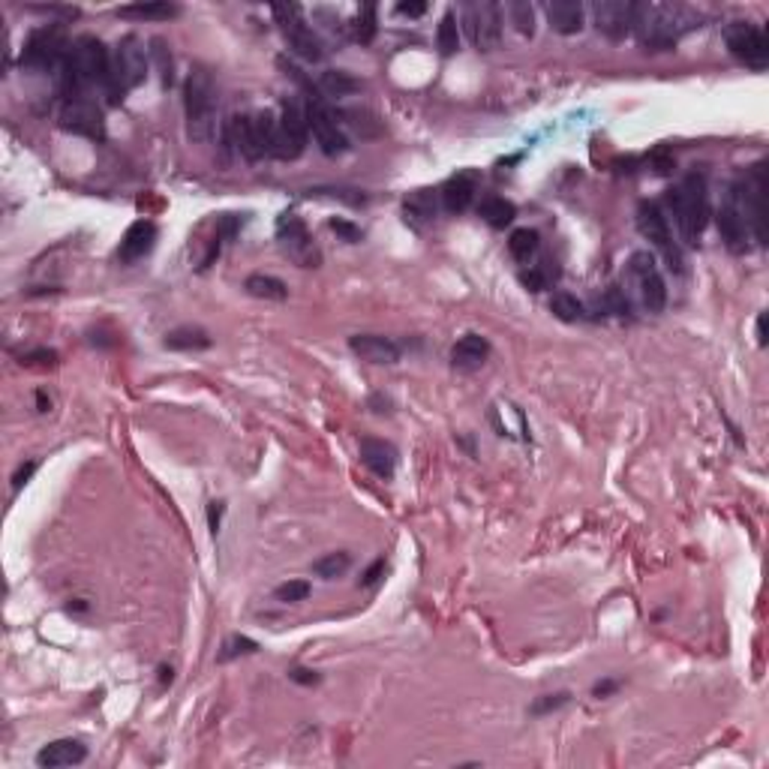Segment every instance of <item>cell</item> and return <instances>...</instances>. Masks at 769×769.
Instances as JSON below:
<instances>
[{
    "instance_id": "obj_1",
    "label": "cell",
    "mask_w": 769,
    "mask_h": 769,
    "mask_svg": "<svg viewBox=\"0 0 769 769\" xmlns=\"http://www.w3.org/2000/svg\"><path fill=\"white\" fill-rule=\"evenodd\" d=\"M108 57L112 52L96 36H78L66 52L61 70V91L66 100H82L91 87H105L108 82Z\"/></svg>"
},
{
    "instance_id": "obj_2",
    "label": "cell",
    "mask_w": 769,
    "mask_h": 769,
    "mask_svg": "<svg viewBox=\"0 0 769 769\" xmlns=\"http://www.w3.org/2000/svg\"><path fill=\"white\" fill-rule=\"evenodd\" d=\"M694 13H688L685 6H670V4H634V25L631 34L637 36V43L646 52H664L679 43L688 27H694Z\"/></svg>"
},
{
    "instance_id": "obj_3",
    "label": "cell",
    "mask_w": 769,
    "mask_h": 769,
    "mask_svg": "<svg viewBox=\"0 0 769 769\" xmlns=\"http://www.w3.org/2000/svg\"><path fill=\"white\" fill-rule=\"evenodd\" d=\"M184 115L190 142L208 145L216 130V85L202 66H195L184 82Z\"/></svg>"
},
{
    "instance_id": "obj_4",
    "label": "cell",
    "mask_w": 769,
    "mask_h": 769,
    "mask_svg": "<svg viewBox=\"0 0 769 769\" xmlns=\"http://www.w3.org/2000/svg\"><path fill=\"white\" fill-rule=\"evenodd\" d=\"M667 205L674 211V220L679 225L685 244H697L709 223V190L706 177L700 172L685 175V181L667 193Z\"/></svg>"
},
{
    "instance_id": "obj_5",
    "label": "cell",
    "mask_w": 769,
    "mask_h": 769,
    "mask_svg": "<svg viewBox=\"0 0 769 769\" xmlns=\"http://www.w3.org/2000/svg\"><path fill=\"white\" fill-rule=\"evenodd\" d=\"M147 78V48L135 34L117 39V45L112 48L108 57V82L105 94L108 103H124V96L135 91Z\"/></svg>"
},
{
    "instance_id": "obj_6",
    "label": "cell",
    "mask_w": 769,
    "mask_h": 769,
    "mask_svg": "<svg viewBox=\"0 0 769 769\" xmlns=\"http://www.w3.org/2000/svg\"><path fill=\"white\" fill-rule=\"evenodd\" d=\"M310 124H307V105L298 100H283V112L277 117V133H274L271 156L274 160L292 163L307 151Z\"/></svg>"
},
{
    "instance_id": "obj_7",
    "label": "cell",
    "mask_w": 769,
    "mask_h": 769,
    "mask_svg": "<svg viewBox=\"0 0 769 769\" xmlns=\"http://www.w3.org/2000/svg\"><path fill=\"white\" fill-rule=\"evenodd\" d=\"M628 280L631 289H634L640 307L646 313H662L667 304V285L662 271H658V262L653 253L640 250L628 259Z\"/></svg>"
},
{
    "instance_id": "obj_8",
    "label": "cell",
    "mask_w": 769,
    "mask_h": 769,
    "mask_svg": "<svg viewBox=\"0 0 769 769\" xmlns=\"http://www.w3.org/2000/svg\"><path fill=\"white\" fill-rule=\"evenodd\" d=\"M274 18H277L280 31L285 36V43H289V52L298 55L301 61L307 64H319L325 57V48H322V39L313 34V27L307 25V18H304V9L298 4H283V6H274Z\"/></svg>"
},
{
    "instance_id": "obj_9",
    "label": "cell",
    "mask_w": 769,
    "mask_h": 769,
    "mask_svg": "<svg viewBox=\"0 0 769 769\" xmlns=\"http://www.w3.org/2000/svg\"><path fill=\"white\" fill-rule=\"evenodd\" d=\"M718 235H722L724 246L731 253L748 250V216H745V199H743V177L734 184H727V190L718 205Z\"/></svg>"
},
{
    "instance_id": "obj_10",
    "label": "cell",
    "mask_w": 769,
    "mask_h": 769,
    "mask_svg": "<svg viewBox=\"0 0 769 769\" xmlns=\"http://www.w3.org/2000/svg\"><path fill=\"white\" fill-rule=\"evenodd\" d=\"M66 52H70V45H66V34H64L61 25L36 27V31L27 36V43H25L22 66H27V70H36V73L55 70V66L64 64Z\"/></svg>"
},
{
    "instance_id": "obj_11",
    "label": "cell",
    "mask_w": 769,
    "mask_h": 769,
    "mask_svg": "<svg viewBox=\"0 0 769 769\" xmlns=\"http://www.w3.org/2000/svg\"><path fill=\"white\" fill-rule=\"evenodd\" d=\"M463 27L472 39V45L478 52H493L502 43V6L490 4V0H475L460 9Z\"/></svg>"
},
{
    "instance_id": "obj_12",
    "label": "cell",
    "mask_w": 769,
    "mask_h": 769,
    "mask_svg": "<svg viewBox=\"0 0 769 769\" xmlns=\"http://www.w3.org/2000/svg\"><path fill=\"white\" fill-rule=\"evenodd\" d=\"M307 124L313 130V139L325 156H340L349 151V139L340 126L337 112L325 103V96H310L307 100Z\"/></svg>"
},
{
    "instance_id": "obj_13",
    "label": "cell",
    "mask_w": 769,
    "mask_h": 769,
    "mask_svg": "<svg viewBox=\"0 0 769 769\" xmlns=\"http://www.w3.org/2000/svg\"><path fill=\"white\" fill-rule=\"evenodd\" d=\"M637 229L640 235L655 246L658 253L667 259V268L670 271H683V253H679V246L674 244V235H670V225H667V216L664 211L658 208L653 202H644L637 208Z\"/></svg>"
},
{
    "instance_id": "obj_14",
    "label": "cell",
    "mask_w": 769,
    "mask_h": 769,
    "mask_svg": "<svg viewBox=\"0 0 769 769\" xmlns=\"http://www.w3.org/2000/svg\"><path fill=\"white\" fill-rule=\"evenodd\" d=\"M277 241L283 246V253L289 255L295 265H301V268H319L322 253H319V246H315L313 235L307 229V223H304L301 216H295V214H283L280 216Z\"/></svg>"
},
{
    "instance_id": "obj_15",
    "label": "cell",
    "mask_w": 769,
    "mask_h": 769,
    "mask_svg": "<svg viewBox=\"0 0 769 769\" xmlns=\"http://www.w3.org/2000/svg\"><path fill=\"white\" fill-rule=\"evenodd\" d=\"M724 43H727V48H731V55L739 57L745 66H752V70H764V66L769 64L766 34L752 22H734L724 31Z\"/></svg>"
},
{
    "instance_id": "obj_16",
    "label": "cell",
    "mask_w": 769,
    "mask_h": 769,
    "mask_svg": "<svg viewBox=\"0 0 769 769\" xmlns=\"http://www.w3.org/2000/svg\"><path fill=\"white\" fill-rule=\"evenodd\" d=\"M57 124H61V130L82 135V139H94V142L105 139V121H103L100 105L85 100V96L82 100H64Z\"/></svg>"
},
{
    "instance_id": "obj_17",
    "label": "cell",
    "mask_w": 769,
    "mask_h": 769,
    "mask_svg": "<svg viewBox=\"0 0 769 769\" xmlns=\"http://www.w3.org/2000/svg\"><path fill=\"white\" fill-rule=\"evenodd\" d=\"M766 165L757 163L752 172L743 177V199H745V216L748 232L754 235L757 244H766Z\"/></svg>"
},
{
    "instance_id": "obj_18",
    "label": "cell",
    "mask_w": 769,
    "mask_h": 769,
    "mask_svg": "<svg viewBox=\"0 0 769 769\" xmlns=\"http://www.w3.org/2000/svg\"><path fill=\"white\" fill-rule=\"evenodd\" d=\"M593 18L595 27L607 39H625L631 34V25H634V4H625V0H601V4L593 6Z\"/></svg>"
},
{
    "instance_id": "obj_19",
    "label": "cell",
    "mask_w": 769,
    "mask_h": 769,
    "mask_svg": "<svg viewBox=\"0 0 769 769\" xmlns=\"http://www.w3.org/2000/svg\"><path fill=\"white\" fill-rule=\"evenodd\" d=\"M349 349L352 355H358L361 361L384 364V367L397 364L403 355L400 343H394L391 337H382V334H355V337H349Z\"/></svg>"
},
{
    "instance_id": "obj_20",
    "label": "cell",
    "mask_w": 769,
    "mask_h": 769,
    "mask_svg": "<svg viewBox=\"0 0 769 769\" xmlns=\"http://www.w3.org/2000/svg\"><path fill=\"white\" fill-rule=\"evenodd\" d=\"M225 130H229V145H232L241 156H246L250 163H259V160H265V156H268V154H265L259 126H255L253 115H235Z\"/></svg>"
},
{
    "instance_id": "obj_21",
    "label": "cell",
    "mask_w": 769,
    "mask_h": 769,
    "mask_svg": "<svg viewBox=\"0 0 769 769\" xmlns=\"http://www.w3.org/2000/svg\"><path fill=\"white\" fill-rule=\"evenodd\" d=\"M156 244V225L151 220H135L130 229L124 232L121 246H117V259L124 265H135L154 250Z\"/></svg>"
},
{
    "instance_id": "obj_22",
    "label": "cell",
    "mask_w": 769,
    "mask_h": 769,
    "mask_svg": "<svg viewBox=\"0 0 769 769\" xmlns=\"http://www.w3.org/2000/svg\"><path fill=\"white\" fill-rule=\"evenodd\" d=\"M85 757H87V745L82 739H55V743L39 748L36 766H43V769L78 766V764H85Z\"/></svg>"
},
{
    "instance_id": "obj_23",
    "label": "cell",
    "mask_w": 769,
    "mask_h": 769,
    "mask_svg": "<svg viewBox=\"0 0 769 769\" xmlns=\"http://www.w3.org/2000/svg\"><path fill=\"white\" fill-rule=\"evenodd\" d=\"M490 358V343L481 334H466L451 346V364L463 373H475L487 364Z\"/></svg>"
},
{
    "instance_id": "obj_24",
    "label": "cell",
    "mask_w": 769,
    "mask_h": 769,
    "mask_svg": "<svg viewBox=\"0 0 769 769\" xmlns=\"http://www.w3.org/2000/svg\"><path fill=\"white\" fill-rule=\"evenodd\" d=\"M544 13H547L550 27L562 36H574L584 31V25H586V9L584 4H577V0H554V4L544 6Z\"/></svg>"
},
{
    "instance_id": "obj_25",
    "label": "cell",
    "mask_w": 769,
    "mask_h": 769,
    "mask_svg": "<svg viewBox=\"0 0 769 769\" xmlns=\"http://www.w3.org/2000/svg\"><path fill=\"white\" fill-rule=\"evenodd\" d=\"M361 460H364V466H367L373 475H379V478H394V469H397V448L391 445V442H384V439H361Z\"/></svg>"
},
{
    "instance_id": "obj_26",
    "label": "cell",
    "mask_w": 769,
    "mask_h": 769,
    "mask_svg": "<svg viewBox=\"0 0 769 769\" xmlns=\"http://www.w3.org/2000/svg\"><path fill=\"white\" fill-rule=\"evenodd\" d=\"M475 190H478V175L475 172H460L454 175L451 181L442 186V208L448 214H463L475 199Z\"/></svg>"
},
{
    "instance_id": "obj_27",
    "label": "cell",
    "mask_w": 769,
    "mask_h": 769,
    "mask_svg": "<svg viewBox=\"0 0 769 769\" xmlns=\"http://www.w3.org/2000/svg\"><path fill=\"white\" fill-rule=\"evenodd\" d=\"M211 334L205 328H195V325H184V328H175L165 334L163 346L172 349V352H202V349H211Z\"/></svg>"
},
{
    "instance_id": "obj_28",
    "label": "cell",
    "mask_w": 769,
    "mask_h": 769,
    "mask_svg": "<svg viewBox=\"0 0 769 769\" xmlns=\"http://www.w3.org/2000/svg\"><path fill=\"white\" fill-rule=\"evenodd\" d=\"M177 13H181V6L165 4V0H147V4H130L117 9V15L133 18V22H165V18H175Z\"/></svg>"
},
{
    "instance_id": "obj_29",
    "label": "cell",
    "mask_w": 769,
    "mask_h": 769,
    "mask_svg": "<svg viewBox=\"0 0 769 769\" xmlns=\"http://www.w3.org/2000/svg\"><path fill=\"white\" fill-rule=\"evenodd\" d=\"M246 295L259 301H285L289 298V285H285L280 277H271V274H250L244 283Z\"/></svg>"
},
{
    "instance_id": "obj_30",
    "label": "cell",
    "mask_w": 769,
    "mask_h": 769,
    "mask_svg": "<svg viewBox=\"0 0 769 769\" xmlns=\"http://www.w3.org/2000/svg\"><path fill=\"white\" fill-rule=\"evenodd\" d=\"M478 216L490 225V229H505V225L514 223L517 208H514V202L493 195V199H484V202L478 205Z\"/></svg>"
},
{
    "instance_id": "obj_31",
    "label": "cell",
    "mask_w": 769,
    "mask_h": 769,
    "mask_svg": "<svg viewBox=\"0 0 769 769\" xmlns=\"http://www.w3.org/2000/svg\"><path fill=\"white\" fill-rule=\"evenodd\" d=\"M538 246H541V238H538L535 229H514L508 238V253L514 255V262H520V265H529L532 259H535Z\"/></svg>"
},
{
    "instance_id": "obj_32",
    "label": "cell",
    "mask_w": 769,
    "mask_h": 769,
    "mask_svg": "<svg viewBox=\"0 0 769 769\" xmlns=\"http://www.w3.org/2000/svg\"><path fill=\"white\" fill-rule=\"evenodd\" d=\"M352 565V556L346 550H334V554H325L313 562V574L322 580H337L340 574H346Z\"/></svg>"
},
{
    "instance_id": "obj_33",
    "label": "cell",
    "mask_w": 769,
    "mask_h": 769,
    "mask_svg": "<svg viewBox=\"0 0 769 769\" xmlns=\"http://www.w3.org/2000/svg\"><path fill=\"white\" fill-rule=\"evenodd\" d=\"M556 277H559L556 262L544 259L541 265H529V271L520 274V283H524L529 292H544V289H550V283H554Z\"/></svg>"
},
{
    "instance_id": "obj_34",
    "label": "cell",
    "mask_w": 769,
    "mask_h": 769,
    "mask_svg": "<svg viewBox=\"0 0 769 769\" xmlns=\"http://www.w3.org/2000/svg\"><path fill=\"white\" fill-rule=\"evenodd\" d=\"M319 94H325V96H349V94H355L358 91V82H355V78L349 75V73H340V70H328V73H322L319 75Z\"/></svg>"
},
{
    "instance_id": "obj_35",
    "label": "cell",
    "mask_w": 769,
    "mask_h": 769,
    "mask_svg": "<svg viewBox=\"0 0 769 769\" xmlns=\"http://www.w3.org/2000/svg\"><path fill=\"white\" fill-rule=\"evenodd\" d=\"M403 211H406V220H433V214H436V195H433V190L409 193L406 202H403Z\"/></svg>"
},
{
    "instance_id": "obj_36",
    "label": "cell",
    "mask_w": 769,
    "mask_h": 769,
    "mask_svg": "<svg viewBox=\"0 0 769 769\" xmlns=\"http://www.w3.org/2000/svg\"><path fill=\"white\" fill-rule=\"evenodd\" d=\"M505 15L511 18V25H514V31L520 36H535V9L526 0H514V4L505 6Z\"/></svg>"
},
{
    "instance_id": "obj_37",
    "label": "cell",
    "mask_w": 769,
    "mask_h": 769,
    "mask_svg": "<svg viewBox=\"0 0 769 769\" xmlns=\"http://www.w3.org/2000/svg\"><path fill=\"white\" fill-rule=\"evenodd\" d=\"M550 313L562 322H580L586 315V307L571 292H556L554 298H550Z\"/></svg>"
},
{
    "instance_id": "obj_38",
    "label": "cell",
    "mask_w": 769,
    "mask_h": 769,
    "mask_svg": "<svg viewBox=\"0 0 769 769\" xmlns=\"http://www.w3.org/2000/svg\"><path fill=\"white\" fill-rule=\"evenodd\" d=\"M147 55H151V61L156 64V73H160L163 87H169L175 82V61H172V52H169V45H165V39H160V36L151 39Z\"/></svg>"
},
{
    "instance_id": "obj_39",
    "label": "cell",
    "mask_w": 769,
    "mask_h": 769,
    "mask_svg": "<svg viewBox=\"0 0 769 769\" xmlns=\"http://www.w3.org/2000/svg\"><path fill=\"white\" fill-rule=\"evenodd\" d=\"M436 43H439L442 55H457L460 52V27H457V15L454 13L442 15L439 31H436Z\"/></svg>"
},
{
    "instance_id": "obj_40",
    "label": "cell",
    "mask_w": 769,
    "mask_h": 769,
    "mask_svg": "<svg viewBox=\"0 0 769 769\" xmlns=\"http://www.w3.org/2000/svg\"><path fill=\"white\" fill-rule=\"evenodd\" d=\"M352 36L358 39V43H370L373 36H376V6L373 4H364L358 9V18H355V25H352Z\"/></svg>"
},
{
    "instance_id": "obj_41",
    "label": "cell",
    "mask_w": 769,
    "mask_h": 769,
    "mask_svg": "<svg viewBox=\"0 0 769 769\" xmlns=\"http://www.w3.org/2000/svg\"><path fill=\"white\" fill-rule=\"evenodd\" d=\"M313 593V586L307 580H285L277 589H274V598L280 601V604H298V601H307Z\"/></svg>"
},
{
    "instance_id": "obj_42",
    "label": "cell",
    "mask_w": 769,
    "mask_h": 769,
    "mask_svg": "<svg viewBox=\"0 0 769 769\" xmlns=\"http://www.w3.org/2000/svg\"><path fill=\"white\" fill-rule=\"evenodd\" d=\"M253 653H259V644L250 637H244V634H235L229 637L223 644L220 649V655H216V662H232V658H241V655H253Z\"/></svg>"
},
{
    "instance_id": "obj_43",
    "label": "cell",
    "mask_w": 769,
    "mask_h": 769,
    "mask_svg": "<svg viewBox=\"0 0 769 769\" xmlns=\"http://www.w3.org/2000/svg\"><path fill=\"white\" fill-rule=\"evenodd\" d=\"M571 700L568 692H556V694H541L535 704L529 706V713L532 715H547V713H556V709H562Z\"/></svg>"
},
{
    "instance_id": "obj_44",
    "label": "cell",
    "mask_w": 769,
    "mask_h": 769,
    "mask_svg": "<svg viewBox=\"0 0 769 769\" xmlns=\"http://www.w3.org/2000/svg\"><path fill=\"white\" fill-rule=\"evenodd\" d=\"M328 225H331V232H337L340 238L346 241V244H358V241H364V232L358 229V225H352L349 220H331Z\"/></svg>"
},
{
    "instance_id": "obj_45",
    "label": "cell",
    "mask_w": 769,
    "mask_h": 769,
    "mask_svg": "<svg viewBox=\"0 0 769 769\" xmlns=\"http://www.w3.org/2000/svg\"><path fill=\"white\" fill-rule=\"evenodd\" d=\"M55 361H57V355L52 349H36V352L22 355V364H27V367H55Z\"/></svg>"
},
{
    "instance_id": "obj_46",
    "label": "cell",
    "mask_w": 769,
    "mask_h": 769,
    "mask_svg": "<svg viewBox=\"0 0 769 769\" xmlns=\"http://www.w3.org/2000/svg\"><path fill=\"white\" fill-rule=\"evenodd\" d=\"M604 301H607L610 313H616V315H625V313H628V298H625V292L619 289V285H610L607 295H604Z\"/></svg>"
},
{
    "instance_id": "obj_47",
    "label": "cell",
    "mask_w": 769,
    "mask_h": 769,
    "mask_svg": "<svg viewBox=\"0 0 769 769\" xmlns=\"http://www.w3.org/2000/svg\"><path fill=\"white\" fill-rule=\"evenodd\" d=\"M382 574H384V559H376L373 562V565L364 571V577H361V586L367 589V586H373V584H379L382 580Z\"/></svg>"
},
{
    "instance_id": "obj_48",
    "label": "cell",
    "mask_w": 769,
    "mask_h": 769,
    "mask_svg": "<svg viewBox=\"0 0 769 769\" xmlns=\"http://www.w3.org/2000/svg\"><path fill=\"white\" fill-rule=\"evenodd\" d=\"M36 472V460H31V463H25V466H18V472L13 475V490H22L27 481H31V475Z\"/></svg>"
},
{
    "instance_id": "obj_49",
    "label": "cell",
    "mask_w": 769,
    "mask_h": 769,
    "mask_svg": "<svg viewBox=\"0 0 769 769\" xmlns=\"http://www.w3.org/2000/svg\"><path fill=\"white\" fill-rule=\"evenodd\" d=\"M289 679H295V683H301V685H315L319 683V674H315V670H307V667H292Z\"/></svg>"
},
{
    "instance_id": "obj_50",
    "label": "cell",
    "mask_w": 769,
    "mask_h": 769,
    "mask_svg": "<svg viewBox=\"0 0 769 769\" xmlns=\"http://www.w3.org/2000/svg\"><path fill=\"white\" fill-rule=\"evenodd\" d=\"M397 13H400V15H409V18H418V15L427 13V6H424V4H400Z\"/></svg>"
},
{
    "instance_id": "obj_51",
    "label": "cell",
    "mask_w": 769,
    "mask_h": 769,
    "mask_svg": "<svg viewBox=\"0 0 769 769\" xmlns=\"http://www.w3.org/2000/svg\"><path fill=\"white\" fill-rule=\"evenodd\" d=\"M220 511H223L220 502H211V508H208V524H211V532H214V535H216V532H220Z\"/></svg>"
},
{
    "instance_id": "obj_52",
    "label": "cell",
    "mask_w": 769,
    "mask_h": 769,
    "mask_svg": "<svg viewBox=\"0 0 769 769\" xmlns=\"http://www.w3.org/2000/svg\"><path fill=\"white\" fill-rule=\"evenodd\" d=\"M619 688V683H614V679H607V683H598L595 688H593V694L595 697H607V694H614Z\"/></svg>"
},
{
    "instance_id": "obj_53",
    "label": "cell",
    "mask_w": 769,
    "mask_h": 769,
    "mask_svg": "<svg viewBox=\"0 0 769 769\" xmlns=\"http://www.w3.org/2000/svg\"><path fill=\"white\" fill-rule=\"evenodd\" d=\"M757 343H761V346H766V315H761V319H757Z\"/></svg>"
}]
</instances>
